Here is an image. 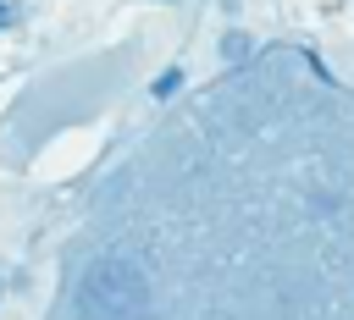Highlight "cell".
<instances>
[{
    "label": "cell",
    "instance_id": "obj_1",
    "mask_svg": "<svg viewBox=\"0 0 354 320\" xmlns=\"http://www.w3.org/2000/svg\"><path fill=\"white\" fill-rule=\"evenodd\" d=\"M77 320H149V276L133 254H100L77 276Z\"/></svg>",
    "mask_w": 354,
    "mask_h": 320
},
{
    "label": "cell",
    "instance_id": "obj_2",
    "mask_svg": "<svg viewBox=\"0 0 354 320\" xmlns=\"http://www.w3.org/2000/svg\"><path fill=\"white\" fill-rule=\"evenodd\" d=\"M177 88H183V66H166V72L149 83V94H155V99H166V94H177Z\"/></svg>",
    "mask_w": 354,
    "mask_h": 320
},
{
    "label": "cell",
    "instance_id": "obj_3",
    "mask_svg": "<svg viewBox=\"0 0 354 320\" xmlns=\"http://www.w3.org/2000/svg\"><path fill=\"white\" fill-rule=\"evenodd\" d=\"M221 55H227V61H243V55H249V39H243V33H227V39H221Z\"/></svg>",
    "mask_w": 354,
    "mask_h": 320
},
{
    "label": "cell",
    "instance_id": "obj_4",
    "mask_svg": "<svg viewBox=\"0 0 354 320\" xmlns=\"http://www.w3.org/2000/svg\"><path fill=\"white\" fill-rule=\"evenodd\" d=\"M17 17H22V11H17L11 0H0V28H17Z\"/></svg>",
    "mask_w": 354,
    "mask_h": 320
}]
</instances>
